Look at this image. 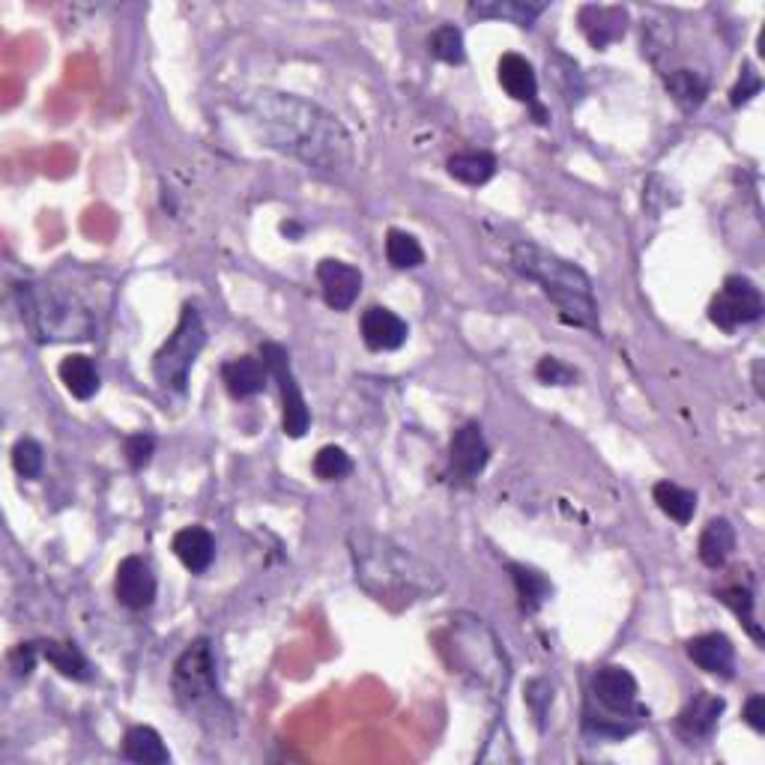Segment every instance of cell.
Instances as JSON below:
<instances>
[{
    "mask_svg": "<svg viewBox=\"0 0 765 765\" xmlns=\"http://www.w3.org/2000/svg\"><path fill=\"white\" fill-rule=\"evenodd\" d=\"M652 497H655L658 508H661L670 520H676V524H682V527H688V524L694 520V511H696L694 490H688V487L676 485V482H658V485L652 487Z\"/></svg>",
    "mask_w": 765,
    "mask_h": 765,
    "instance_id": "27",
    "label": "cell"
},
{
    "mask_svg": "<svg viewBox=\"0 0 765 765\" xmlns=\"http://www.w3.org/2000/svg\"><path fill=\"white\" fill-rule=\"evenodd\" d=\"M170 547H174L177 559L189 568L192 575H204L216 559V538L209 536V529L204 527L179 529Z\"/></svg>",
    "mask_w": 765,
    "mask_h": 765,
    "instance_id": "19",
    "label": "cell"
},
{
    "mask_svg": "<svg viewBox=\"0 0 765 765\" xmlns=\"http://www.w3.org/2000/svg\"><path fill=\"white\" fill-rule=\"evenodd\" d=\"M386 260L395 269H416L425 263V249L413 234L392 228L386 234Z\"/></svg>",
    "mask_w": 765,
    "mask_h": 765,
    "instance_id": "30",
    "label": "cell"
},
{
    "mask_svg": "<svg viewBox=\"0 0 765 765\" xmlns=\"http://www.w3.org/2000/svg\"><path fill=\"white\" fill-rule=\"evenodd\" d=\"M15 302L30 335L42 344L90 341L96 332V318L87 302L51 281H21L15 285Z\"/></svg>",
    "mask_w": 765,
    "mask_h": 765,
    "instance_id": "4",
    "label": "cell"
},
{
    "mask_svg": "<svg viewBox=\"0 0 765 765\" xmlns=\"http://www.w3.org/2000/svg\"><path fill=\"white\" fill-rule=\"evenodd\" d=\"M42 658L40 643H19V647L10 652V666L12 673L19 679H28L33 670H37V661Z\"/></svg>",
    "mask_w": 765,
    "mask_h": 765,
    "instance_id": "38",
    "label": "cell"
},
{
    "mask_svg": "<svg viewBox=\"0 0 765 765\" xmlns=\"http://www.w3.org/2000/svg\"><path fill=\"white\" fill-rule=\"evenodd\" d=\"M763 318V293L754 281L745 276H730L724 279V288L717 290L712 306H709V320L724 332H736L745 323Z\"/></svg>",
    "mask_w": 765,
    "mask_h": 765,
    "instance_id": "10",
    "label": "cell"
},
{
    "mask_svg": "<svg viewBox=\"0 0 765 765\" xmlns=\"http://www.w3.org/2000/svg\"><path fill=\"white\" fill-rule=\"evenodd\" d=\"M348 550L359 587L389 610L413 607L443 589V575L437 568L392 538L353 529L348 536Z\"/></svg>",
    "mask_w": 765,
    "mask_h": 765,
    "instance_id": "2",
    "label": "cell"
},
{
    "mask_svg": "<svg viewBox=\"0 0 765 765\" xmlns=\"http://www.w3.org/2000/svg\"><path fill=\"white\" fill-rule=\"evenodd\" d=\"M123 452H126V461H130L132 469H144L153 461V452H156V437L141 431V434H132L123 443Z\"/></svg>",
    "mask_w": 765,
    "mask_h": 765,
    "instance_id": "36",
    "label": "cell"
},
{
    "mask_svg": "<svg viewBox=\"0 0 765 765\" xmlns=\"http://www.w3.org/2000/svg\"><path fill=\"white\" fill-rule=\"evenodd\" d=\"M448 461H452L455 476L464 478V482H473L485 473L487 461H490V446H487L478 422H467V425L457 427L452 446H448Z\"/></svg>",
    "mask_w": 765,
    "mask_h": 765,
    "instance_id": "12",
    "label": "cell"
},
{
    "mask_svg": "<svg viewBox=\"0 0 765 765\" xmlns=\"http://www.w3.org/2000/svg\"><path fill=\"white\" fill-rule=\"evenodd\" d=\"M724 706L726 703L721 696L709 694V691H700L676 717V726L679 733H682V738H688V742H700V738L712 736L717 721L724 715Z\"/></svg>",
    "mask_w": 765,
    "mask_h": 765,
    "instance_id": "17",
    "label": "cell"
},
{
    "mask_svg": "<svg viewBox=\"0 0 765 765\" xmlns=\"http://www.w3.org/2000/svg\"><path fill=\"white\" fill-rule=\"evenodd\" d=\"M123 756L138 765H165L170 763V751L165 738L153 726H132L123 738Z\"/></svg>",
    "mask_w": 765,
    "mask_h": 765,
    "instance_id": "22",
    "label": "cell"
},
{
    "mask_svg": "<svg viewBox=\"0 0 765 765\" xmlns=\"http://www.w3.org/2000/svg\"><path fill=\"white\" fill-rule=\"evenodd\" d=\"M664 84H666V93L673 96V102H676L682 111L700 108L709 96V81L694 70L670 72V75L664 79Z\"/></svg>",
    "mask_w": 765,
    "mask_h": 765,
    "instance_id": "28",
    "label": "cell"
},
{
    "mask_svg": "<svg viewBox=\"0 0 765 765\" xmlns=\"http://www.w3.org/2000/svg\"><path fill=\"white\" fill-rule=\"evenodd\" d=\"M717 598L724 601L733 613H736L742 622H745L747 634L754 637L756 643H763V631H759V626H756V617H754V592L747 587H726L717 592Z\"/></svg>",
    "mask_w": 765,
    "mask_h": 765,
    "instance_id": "32",
    "label": "cell"
},
{
    "mask_svg": "<svg viewBox=\"0 0 765 765\" xmlns=\"http://www.w3.org/2000/svg\"><path fill=\"white\" fill-rule=\"evenodd\" d=\"M547 10V3H527V0H478L469 3V19H503L517 28H533V21Z\"/></svg>",
    "mask_w": 765,
    "mask_h": 765,
    "instance_id": "21",
    "label": "cell"
},
{
    "mask_svg": "<svg viewBox=\"0 0 765 765\" xmlns=\"http://www.w3.org/2000/svg\"><path fill=\"white\" fill-rule=\"evenodd\" d=\"M745 724L754 730V733H765V696L754 694L745 703Z\"/></svg>",
    "mask_w": 765,
    "mask_h": 765,
    "instance_id": "40",
    "label": "cell"
},
{
    "mask_svg": "<svg viewBox=\"0 0 765 765\" xmlns=\"http://www.w3.org/2000/svg\"><path fill=\"white\" fill-rule=\"evenodd\" d=\"M318 281L327 306L335 311H348L359 299V293H362V272L356 267L344 263V260H320Z\"/></svg>",
    "mask_w": 765,
    "mask_h": 765,
    "instance_id": "13",
    "label": "cell"
},
{
    "mask_svg": "<svg viewBox=\"0 0 765 765\" xmlns=\"http://www.w3.org/2000/svg\"><path fill=\"white\" fill-rule=\"evenodd\" d=\"M637 679L626 666L607 664L589 679V709L587 726L596 736L626 738L640 724L643 712L637 709Z\"/></svg>",
    "mask_w": 765,
    "mask_h": 765,
    "instance_id": "6",
    "label": "cell"
},
{
    "mask_svg": "<svg viewBox=\"0 0 765 765\" xmlns=\"http://www.w3.org/2000/svg\"><path fill=\"white\" fill-rule=\"evenodd\" d=\"M311 469H314V476H318L320 482H339V478L353 473V461H350V455L341 446H323L318 455H314Z\"/></svg>",
    "mask_w": 765,
    "mask_h": 765,
    "instance_id": "33",
    "label": "cell"
},
{
    "mask_svg": "<svg viewBox=\"0 0 765 765\" xmlns=\"http://www.w3.org/2000/svg\"><path fill=\"white\" fill-rule=\"evenodd\" d=\"M174 694L183 706H198L204 700L219 691V679H216V655H213V643L207 637L192 640L186 652L177 658L174 664Z\"/></svg>",
    "mask_w": 765,
    "mask_h": 765,
    "instance_id": "8",
    "label": "cell"
},
{
    "mask_svg": "<svg viewBox=\"0 0 765 765\" xmlns=\"http://www.w3.org/2000/svg\"><path fill=\"white\" fill-rule=\"evenodd\" d=\"M736 550V529L726 517L709 520V527L700 536V559L706 568H721Z\"/></svg>",
    "mask_w": 765,
    "mask_h": 765,
    "instance_id": "23",
    "label": "cell"
},
{
    "mask_svg": "<svg viewBox=\"0 0 765 765\" xmlns=\"http://www.w3.org/2000/svg\"><path fill=\"white\" fill-rule=\"evenodd\" d=\"M443 652L448 655L452 670L467 676L490 700L506 696L503 691L508 685V658L494 631L482 619L467 617V613L452 619L443 637Z\"/></svg>",
    "mask_w": 765,
    "mask_h": 765,
    "instance_id": "5",
    "label": "cell"
},
{
    "mask_svg": "<svg viewBox=\"0 0 765 765\" xmlns=\"http://www.w3.org/2000/svg\"><path fill=\"white\" fill-rule=\"evenodd\" d=\"M260 359H263V365H267L269 378L279 383V392H281V427H285V434L293 440L306 437V431H309L311 425V413H309V404H306V395H302V389H299L297 383V374H293V365H290V353L281 344H276V341H267L263 348H260Z\"/></svg>",
    "mask_w": 765,
    "mask_h": 765,
    "instance_id": "9",
    "label": "cell"
},
{
    "mask_svg": "<svg viewBox=\"0 0 765 765\" xmlns=\"http://www.w3.org/2000/svg\"><path fill=\"white\" fill-rule=\"evenodd\" d=\"M527 700H529V706H533V712H536L538 724H541V717H545V706L550 703V700H554V688L538 679V682H533V685H529Z\"/></svg>",
    "mask_w": 765,
    "mask_h": 765,
    "instance_id": "39",
    "label": "cell"
},
{
    "mask_svg": "<svg viewBox=\"0 0 765 765\" xmlns=\"http://www.w3.org/2000/svg\"><path fill=\"white\" fill-rule=\"evenodd\" d=\"M446 168L464 186H485L497 174V159L490 153H457L448 159Z\"/></svg>",
    "mask_w": 765,
    "mask_h": 765,
    "instance_id": "29",
    "label": "cell"
},
{
    "mask_svg": "<svg viewBox=\"0 0 765 765\" xmlns=\"http://www.w3.org/2000/svg\"><path fill=\"white\" fill-rule=\"evenodd\" d=\"M204 344H207V327H204L200 311L195 306H183L177 327H174L168 341L153 356V378H156V383L170 389V392H186L192 365L200 356Z\"/></svg>",
    "mask_w": 765,
    "mask_h": 765,
    "instance_id": "7",
    "label": "cell"
},
{
    "mask_svg": "<svg viewBox=\"0 0 765 765\" xmlns=\"http://www.w3.org/2000/svg\"><path fill=\"white\" fill-rule=\"evenodd\" d=\"M580 30L589 40V45L598 51H604L610 42H617L626 37L628 28V12L622 7H596L589 3L580 10Z\"/></svg>",
    "mask_w": 765,
    "mask_h": 765,
    "instance_id": "16",
    "label": "cell"
},
{
    "mask_svg": "<svg viewBox=\"0 0 765 765\" xmlns=\"http://www.w3.org/2000/svg\"><path fill=\"white\" fill-rule=\"evenodd\" d=\"M359 329H362L365 348L374 350V353H389V350L404 348L410 339L407 320L397 318L395 311L380 309V306H371L369 311H362Z\"/></svg>",
    "mask_w": 765,
    "mask_h": 765,
    "instance_id": "14",
    "label": "cell"
},
{
    "mask_svg": "<svg viewBox=\"0 0 765 765\" xmlns=\"http://www.w3.org/2000/svg\"><path fill=\"white\" fill-rule=\"evenodd\" d=\"M536 378L541 380V383H547V386H575L580 374H577L568 362H562V359L545 356L536 365Z\"/></svg>",
    "mask_w": 765,
    "mask_h": 765,
    "instance_id": "35",
    "label": "cell"
},
{
    "mask_svg": "<svg viewBox=\"0 0 765 765\" xmlns=\"http://www.w3.org/2000/svg\"><path fill=\"white\" fill-rule=\"evenodd\" d=\"M431 54L448 66H461L467 60V51H464V33L455 28V24H443V28L434 30L431 37Z\"/></svg>",
    "mask_w": 765,
    "mask_h": 765,
    "instance_id": "31",
    "label": "cell"
},
{
    "mask_svg": "<svg viewBox=\"0 0 765 765\" xmlns=\"http://www.w3.org/2000/svg\"><path fill=\"white\" fill-rule=\"evenodd\" d=\"M221 380H225V386H228L230 395L242 401V397H255L267 389L269 371H267V365H263V359L239 356V359L225 362Z\"/></svg>",
    "mask_w": 765,
    "mask_h": 765,
    "instance_id": "20",
    "label": "cell"
},
{
    "mask_svg": "<svg viewBox=\"0 0 765 765\" xmlns=\"http://www.w3.org/2000/svg\"><path fill=\"white\" fill-rule=\"evenodd\" d=\"M40 652H42V658H45V661H49L54 670H58L60 676L75 679V682H87V679L93 676V666H90V661L84 658V652H81L75 643L42 640Z\"/></svg>",
    "mask_w": 765,
    "mask_h": 765,
    "instance_id": "25",
    "label": "cell"
},
{
    "mask_svg": "<svg viewBox=\"0 0 765 765\" xmlns=\"http://www.w3.org/2000/svg\"><path fill=\"white\" fill-rule=\"evenodd\" d=\"M688 658L694 661L700 670H706L712 676H733L736 670V647L733 640L721 631H709V634H696L688 640Z\"/></svg>",
    "mask_w": 765,
    "mask_h": 765,
    "instance_id": "15",
    "label": "cell"
},
{
    "mask_svg": "<svg viewBox=\"0 0 765 765\" xmlns=\"http://www.w3.org/2000/svg\"><path fill=\"white\" fill-rule=\"evenodd\" d=\"M242 114L267 147L288 153L320 174L335 177L353 165V141L348 130L335 114L314 102L293 93L258 90L242 102Z\"/></svg>",
    "mask_w": 765,
    "mask_h": 765,
    "instance_id": "1",
    "label": "cell"
},
{
    "mask_svg": "<svg viewBox=\"0 0 765 765\" xmlns=\"http://www.w3.org/2000/svg\"><path fill=\"white\" fill-rule=\"evenodd\" d=\"M763 90V79H759V72L754 70V66H745L742 70V75H738L736 87L730 90V102H733V108H742V105H747V102L754 100L756 93Z\"/></svg>",
    "mask_w": 765,
    "mask_h": 765,
    "instance_id": "37",
    "label": "cell"
},
{
    "mask_svg": "<svg viewBox=\"0 0 765 765\" xmlns=\"http://www.w3.org/2000/svg\"><path fill=\"white\" fill-rule=\"evenodd\" d=\"M156 575L149 568L147 559L141 557H126L117 566V577H114V592H117V601L126 610H147L153 601H156Z\"/></svg>",
    "mask_w": 765,
    "mask_h": 765,
    "instance_id": "11",
    "label": "cell"
},
{
    "mask_svg": "<svg viewBox=\"0 0 765 765\" xmlns=\"http://www.w3.org/2000/svg\"><path fill=\"white\" fill-rule=\"evenodd\" d=\"M508 571H511V580H515L517 598H520V610H524V613H538L541 604L550 598V592H554L550 580H547L538 568L520 566V562H511Z\"/></svg>",
    "mask_w": 765,
    "mask_h": 765,
    "instance_id": "26",
    "label": "cell"
},
{
    "mask_svg": "<svg viewBox=\"0 0 765 765\" xmlns=\"http://www.w3.org/2000/svg\"><path fill=\"white\" fill-rule=\"evenodd\" d=\"M511 267L541 285L545 297L557 306L559 318L571 327L598 332V302L592 293V279L571 260L541 249L536 242L511 246Z\"/></svg>",
    "mask_w": 765,
    "mask_h": 765,
    "instance_id": "3",
    "label": "cell"
},
{
    "mask_svg": "<svg viewBox=\"0 0 765 765\" xmlns=\"http://www.w3.org/2000/svg\"><path fill=\"white\" fill-rule=\"evenodd\" d=\"M497 79L515 102L538 105V79L533 63L520 54H503L497 66Z\"/></svg>",
    "mask_w": 765,
    "mask_h": 765,
    "instance_id": "18",
    "label": "cell"
},
{
    "mask_svg": "<svg viewBox=\"0 0 765 765\" xmlns=\"http://www.w3.org/2000/svg\"><path fill=\"white\" fill-rule=\"evenodd\" d=\"M58 374L63 386L70 389V395L79 397V401H90L100 392V371L93 365V359L84 356V353H72V356L63 359Z\"/></svg>",
    "mask_w": 765,
    "mask_h": 765,
    "instance_id": "24",
    "label": "cell"
},
{
    "mask_svg": "<svg viewBox=\"0 0 765 765\" xmlns=\"http://www.w3.org/2000/svg\"><path fill=\"white\" fill-rule=\"evenodd\" d=\"M12 467L21 478H40L42 467H45V452L37 440L21 437L15 446H12Z\"/></svg>",
    "mask_w": 765,
    "mask_h": 765,
    "instance_id": "34",
    "label": "cell"
}]
</instances>
